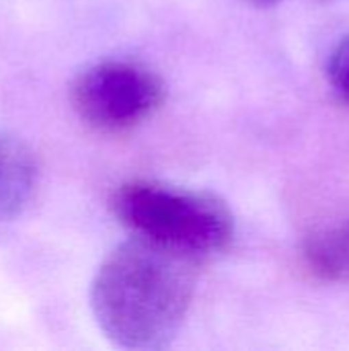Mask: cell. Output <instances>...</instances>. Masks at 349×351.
Listing matches in <instances>:
<instances>
[{
  "instance_id": "cell-7",
  "label": "cell",
  "mask_w": 349,
  "mask_h": 351,
  "mask_svg": "<svg viewBox=\"0 0 349 351\" xmlns=\"http://www.w3.org/2000/svg\"><path fill=\"white\" fill-rule=\"evenodd\" d=\"M251 4H255V6H261V8H267V6H274V4H278L280 0H249Z\"/></svg>"
},
{
  "instance_id": "cell-6",
  "label": "cell",
  "mask_w": 349,
  "mask_h": 351,
  "mask_svg": "<svg viewBox=\"0 0 349 351\" xmlns=\"http://www.w3.org/2000/svg\"><path fill=\"white\" fill-rule=\"evenodd\" d=\"M327 80L331 90L337 95V99L349 105V35L335 45L329 58Z\"/></svg>"
},
{
  "instance_id": "cell-3",
  "label": "cell",
  "mask_w": 349,
  "mask_h": 351,
  "mask_svg": "<svg viewBox=\"0 0 349 351\" xmlns=\"http://www.w3.org/2000/svg\"><path fill=\"white\" fill-rule=\"evenodd\" d=\"M165 101V84L148 66L103 60L86 66L70 86V103L82 123L101 134H123L150 119Z\"/></svg>"
},
{
  "instance_id": "cell-4",
  "label": "cell",
  "mask_w": 349,
  "mask_h": 351,
  "mask_svg": "<svg viewBox=\"0 0 349 351\" xmlns=\"http://www.w3.org/2000/svg\"><path fill=\"white\" fill-rule=\"evenodd\" d=\"M39 165L33 150L19 138L0 132V222L23 214L35 195Z\"/></svg>"
},
{
  "instance_id": "cell-1",
  "label": "cell",
  "mask_w": 349,
  "mask_h": 351,
  "mask_svg": "<svg viewBox=\"0 0 349 351\" xmlns=\"http://www.w3.org/2000/svg\"><path fill=\"white\" fill-rule=\"evenodd\" d=\"M200 263L132 234L93 278L91 308L99 329L123 350L167 348L189 313Z\"/></svg>"
},
{
  "instance_id": "cell-2",
  "label": "cell",
  "mask_w": 349,
  "mask_h": 351,
  "mask_svg": "<svg viewBox=\"0 0 349 351\" xmlns=\"http://www.w3.org/2000/svg\"><path fill=\"white\" fill-rule=\"evenodd\" d=\"M109 206L130 234L200 261L224 253L234 239L232 212L220 197L206 191L132 179L113 191Z\"/></svg>"
},
{
  "instance_id": "cell-5",
  "label": "cell",
  "mask_w": 349,
  "mask_h": 351,
  "mask_svg": "<svg viewBox=\"0 0 349 351\" xmlns=\"http://www.w3.org/2000/svg\"><path fill=\"white\" fill-rule=\"evenodd\" d=\"M309 269L327 282L349 280V220L341 226L311 237L304 245Z\"/></svg>"
}]
</instances>
